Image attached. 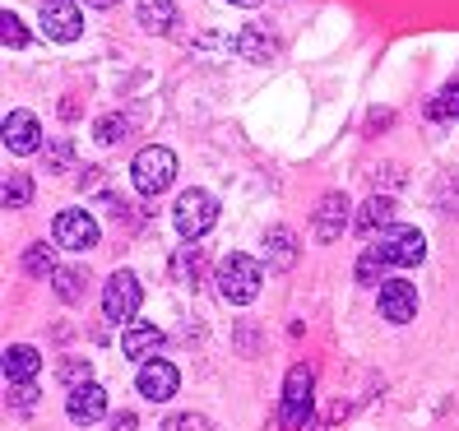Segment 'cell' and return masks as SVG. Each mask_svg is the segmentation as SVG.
<instances>
[{
    "label": "cell",
    "mask_w": 459,
    "mask_h": 431,
    "mask_svg": "<svg viewBox=\"0 0 459 431\" xmlns=\"http://www.w3.org/2000/svg\"><path fill=\"white\" fill-rule=\"evenodd\" d=\"M213 283H219V297H223V302L247 306V302H255V297H260L264 274H260V264H255L251 255L232 251V255H223V260H219V274H213Z\"/></svg>",
    "instance_id": "6da1fadb"
},
{
    "label": "cell",
    "mask_w": 459,
    "mask_h": 431,
    "mask_svg": "<svg viewBox=\"0 0 459 431\" xmlns=\"http://www.w3.org/2000/svg\"><path fill=\"white\" fill-rule=\"evenodd\" d=\"M130 177H134V191L140 195H163L168 185L177 181V153L163 149V144H149V149L134 153Z\"/></svg>",
    "instance_id": "7a4b0ae2"
},
{
    "label": "cell",
    "mask_w": 459,
    "mask_h": 431,
    "mask_svg": "<svg viewBox=\"0 0 459 431\" xmlns=\"http://www.w3.org/2000/svg\"><path fill=\"white\" fill-rule=\"evenodd\" d=\"M213 223H219V200H213L209 191H186L177 200V232L186 241H200Z\"/></svg>",
    "instance_id": "3957f363"
},
{
    "label": "cell",
    "mask_w": 459,
    "mask_h": 431,
    "mask_svg": "<svg viewBox=\"0 0 459 431\" xmlns=\"http://www.w3.org/2000/svg\"><path fill=\"white\" fill-rule=\"evenodd\" d=\"M140 302H144V292H140V279L130 274V269H117L112 279H107V288H102V311H107V320H134V311H140Z\"/></svg>",
    "instance_id": "277c9868"
},
{
    "label": "cell",
    "mask_w": 459,
    "mask_h": 431,
    "mask_svg": "<svg viewBox=\"0 0 459 431\" xmlns=\"http://www.w3.org/2000/svg\"><path fill=\"white\" fill-rule=\"evenodd\" d=\"M376 246V255H381L385 264H399V269H409V264H418L422 255H427V241H422V232L418 228H385L381 232V241H371Z\"/></svg>",
    "instance_id": "5b68a950"
},
{
    "label": "cell",
    "mask_w": 459,
    "mask_h": 431,
    "mask_svg": "<svg viewBox=\"0 0 459 431\" xmlns=\"http://www.w3.org/2000/svg\"><path fill=\"white\" fill-rule=\"evenodd\" d=\"M311 390H316V371H311V366H292V371H288V381H283V413H279L288 431L307 427Z\"/></svg>",
    "instance_id": "8992f818"
},
{
    "label": "cell",
    "mask_w": 459,
    "mask_h": 431,
    "mask_svg": "<svg viewBox=\"0 0 459 431\" xmlns=\"http://www.w3.org/2000/svg\"><path fill=\"white\" fill-rule=\"evenodd\" d=\"M51 237H56V246H65V251H93L98 246V219L89 209H65V213H56Z\"/></svg>",
    "instance_id": "52a82bcc"
},
{
    "label": "cell",
    "mask_w": 459,
    "mask_h": 431,
    "mask_svg": "<svg viewBox=\"0 0 459 431\" xmlns=\"http://www.w3.org/2000/svg\"><path fill=\"white\" fill-rule=\"evenodd\" d=\"M38 19H42V33L51 42H74L79 33H84V14H79L74 0H42Z\"/></svg>",
    "instance_id": "ba28073f"
},
{
    "label": "cell",
    "mask_w": 459,
    "mask_h": 431,
    "mask_svg": "<svg viewBox=\"0 0 459 431\" xmlns=\"http://www.w3.org/2000/svg\"><path fill=\"white\" fill-rule=\"evenodd\" d=\"M381 315L390 320V325H409V320L418 315V288L403 283V279H385L381 283Z\"/></svg>",
    "instance_id": "9c48e42d"
},
{
    "label": "cell",
    "mask_w": 459,
    "mask_h": 431,
    "mask_svg": "<svg viewBox=\"0 0 459 431\" xmlns=\"http://www.w3.org/2000/svg\"><path fill=\"white\" fill-rule=\"evenodd\" d=\"M177 385H181V375H177V366H172V362L153 358V362H144V366H140V394H144L149 403H168V399L177 394Z\"/></svg>",
    "instance_id": "30bf717a"
},
{
    "label": "cell",
    "mask_w": 459,
    "mask_h": 431,
    "mask_svg": "<svg viewBox=\"0 0 459 431\" xmlns=\"http://www.w3.org/2000/svg\"><path fill=\"white\" fill-rule=\"evenodd\" d=\"M5 149L19 153V158H29V153L42 149V125H38L33 112H10L5 116Z\"/></svg>",
    "instance_id": "8fae6325"
},
{
    "label": "cell",
    "mask_w": 459,
    "mask_h": 431,
    "mask_svg": "<svg viewBox=\"0 0 459 431\" xmlns=\"http://www.w3.org/2000/svg\"><path fill=\"white\" fill-rule=\"evenodd\" d=\"M107 413V390L102 385H79V390H70V399H65V418L70 422H79V427H89V422H98Z\"/></svg>",
    "instance_id": "7c38bea8"
},
{
    "label": "cell",
    "mask_w": 459,
    "mask_h": 431,
    "mask_svg": "<svg viewBox=\"0 0 459 431\" xmlns=\"http://www.w3.org/2000/svg\"><path fill=\"white\" fill-rule=\"evenodd\" d=\"M348 204L339 191H330L325 200H320V209H316V237L320 241H334V237H343V228H348Z\"/></svg>",
    "instance_id": "4fadbf2b"
},
{
    "label": "cell",
    "mask_w": 459,
    "mask_h": 431,
    "mask_svg": "<svg viewBox=\"0 0 459 431\" xmlns=\"http://www.w3.org/2000/svg\"><path fill=\"white\" fill-rule=\"evenodd\" d=\"M158 348H163V334H158V325H126V334H121V353L126 358H134V362H153L158 358Z\"/></svg>",
    "instance_id": "5bb4252c"
},
{
    "label": "cell",
    "mask_w": 459,
    "mask_h": 431,
    "mask_svg": "<svg viewBox=\"0 0 459 431\" xmlns=\"http://www.w3.org/2000/svg\"><path fill=\"white\" fill-rule=\"evenodd\" d=\"M38 371H42V353H38V348H29V343L5 348V381L10 385H29Z\"/></svg>",
    "instance_id": "9a60e30c"
},
{
    "label": "cell",
    "mask_w": 459,
    "mask_h": 431,
    "mask_svg": "<svg viewBox=\"0 0 459 431\" xmlns=\"http://www.w3.org/2000/svg\"><path fill=\"white\" fill-rule=\"evenodd\" d=\"M232 47H237L241 61H274L279 56V38L264 33V29H241Z\"/></svg>",
    "instance_id": "2e32d148"
},
{
    "label": "cell",
    "mask_w": 459,
    "mask_h": 431,
    "mask_svg": "<svg viewBox=\"0 0 459 431\" xmlns=\"http://www.w3.org/2000/svg\"><path fill=\"white\" fill-rule=\"evenodd\" d=\"M381 228H394V200L390 195H371L362 204V213H358V232L367 241H376V232H381Z\"/></svg>",
    "instance_id": "e0dca14e"
},
{
    "label": "cell",
    "mask_w": 459,
    "mask_h": 431,
    "mask_svg": "<svg viewBox=\"0 0 459 431\" xmlns=\"http://www.w3.org/2000/svg\"><path fill=\"white\" fill-rule=\"evenodd\" d=\"M140 23L149 33H172V23H177V0H140Z\"/></svg>",
    "instance_id": "ac0fdd59"
},
{
    "label": "cell",
    "mask_w": 459,
    "mask_h": 431,
    "mask_svg": "<svg viewBox=\"0 0 459 431\" xmlns=\"http://www.w3.org/2000/svg\"><path fill=\"white\" fill-rule=\"evenodd\" d=\"M51 279H56V297L61 302H84V292H89V279H84V269H56V274H51Z\"/></svg>",
    "instance_id": "d6986e66"
},
{
    "label": "cell",
    "mask_w": 459,
    "mask_h": 431,
    "mask_svg": "<svg viewBox=\"0 0 459 431\" xmlns=\"http://www.w3.org/2000/svg\"><path fill=\"white\" fill-rule=\"evenodd\" d=\"M0 200H5V209H23L33 200V181H29V172H10L5 177V191H0Z\"/></svg>",
    "instance_id": "ffe728a7"
},
{
    "label": "cell",
    "mask_w": 459,
    "mask_h": 431,
    "mask_svg": "<svg viewBox=\"0 0 459 431\" xmlns=\"http://www.w3.org/2000/svg\"><path fill=\"white\" fill-rule=\"evenodd\" d=\"M427 116H437V121H459V84H446L437 98L427 102Z\"/></svg>",
    "instance_id": "44dd1931"
},
{
    "label": "cell",
    "mask_w": 459,
    "mask_h": 431,
    "mask_svg": "<svg viewBox=\"0 0 459 431\" xmlns=\"http://www.w3.org/2000/svg\"><path fill=\"white\" fill-rule=\"evenodd\" d=\"M264 246H269V255H274L279 269H288V264L297 260V246H292V232H288V228H274V232L264 237Z\"/></svg>",
    "instance_id": "7402d4cb"
},
{
    "label": "cell",
    "mask_w": 459,
    "mask_h": 431,
    "mask_svg": "<svg viewBox=\"0 0 459 431\" xmlns=\"http://www.w3.org/2000/svg\"><path fill=\"white\" fill-rule=\"evenodd\" d=\"M0 42H5V51H23L29 47V29H23V19L19 14H0Z\"/></svg>",
    "instance_id": "603a6c76"
},
{
    "label": "cell",
    "mask_w": 459,
    "mask_h": 431,
    "mask_svg": "<svg viewBox=\"0 0 459 431\" xmlns=\"http://www.w3.org/2000/svg\"><path fill=\"white\" fill-rule=\"evenodd\" d=\"M23 269H29V274H56V255H51V246H29L23 251Z\"/></svg>",
    "instance_id": "cb8c5ba5"
},
{
    "label": "cell",
    "mask_w": 459,
    "mask_h": 431,
    "mask_svg": "<svg viewBox=\"0 0 459 431\" xmlns=\"http://www.w3.org/2000/svg\"><path fill=\"white\" fill-rule=\"evenodd\" d=\"M126 130H130V121H126V116H102V121L93 125L98 144H117V140H126Z\"/></svg>",
    "instance_id": "d4e9b609"
},
{
    "label": "cell",
    "mask_w": 459,
    "mask_h": 431,
    "mask_svg": "<svg viewBox=\"0 0 459 431\" xmlns=\"http://www.w3.org/2000/svg\"><path fill=\"white\" fill-rule=\"evenodd\" d=\"M89 375H93L89 358H70V362H61V381H65L70 390H79V385H89Z\"/></svg>",
    "instance_id": "484cf974"
},
{
    "label": "cell",
    "mask_w": 459,
    "mask_h": 431,
    "mask_svg": "<svg viewBox=\"0 0 459 431\" xmlns=\"http://www.w3.org/2000/svg\"><path fill=\"white\" fill-rule=\"evenodd\" d=\"M381 269H385V260L376 255V246H367L362 260H358V283H385V279H381Z\"/></svg>",
    "instance_id": "4316f807"
},
{
    "label": "cell",
    "mask_w": 459,
    "mask_h": 431,
    "mask_svg": "<svg viewBox=\"0 0 459 431\" xmlns=\"http://www.w3.org/2000/svg\"><path fill=\"white\" fill-rule=\"evenodd\" d=\"M158 431H213V427H209L204 413H177V418H168Z\"/></svg>",
    "instance_id": "83f0119b"
},
{
    "label": "cell",
    "mask_w": 459,
    "mask_h": 431,
    "mask_svg": "<svg viewBox=\"0 0 459 431\" xmlns=\"http://www.w3.org/2000/svg\"><path fill=\"white\" fill-rule=\"evenodd\" d=\"M70 163H74L70 140H56V144L47 149V172H70Z\"/></svg>",
    "instance_id": "f1b7e54d"
},
{
    "label": "cell",
    "mask_w": 459,
    "mask_h": 431,
    "mask_svg": "<svg viewBox=\"0 0 459 431\" xmlns=\"http://www.w3.org/2000/svg\"><path fill=\"white\" fill-rule=\"evenodd\" d=\"M38 403V390H33V381L29 385H14V394H10V409H19V413H29Z\"/></svg>",
    "instance_id": "f546056e"
},
{
    "label": "cell",
    "mask_w": 459,
    "mask_h": 431,
    "mask_svg": "<svg viewBox=\"0 0 459 431\" xmlns=\"http://www.w3.org/2000/svg\"><path fill=\"white\" fill-rule=\"evenodd\" d=\"M112 431H134V413H117L112 418Z\"/></svg>",
    "instance_id": "4dcf8cb0"
},
{
    "label": "cell",
    "mask_w": 459,
    "mask_h": 431,
    "mask_svg": "<svg viewBox=\"0 0 459 431\" xmlns=\"http://www.w3.org/2000/svg\"><path fill=\"white\" fill-rule=\"evenodd\" d=\"M84 5H93V10H112L117 0H84Z\"/></svg>",
    "instance_id": "1f68e13d"
},
{
    "label": "cell",
    "mask_w": 459,
    "mask_h": 431,
    "mask_svg": "<svg viewBox=\"0 0 459 431\" xmlns=\"http://www.w3.org/2000/svg\"><path fill=\"white\" fill-rule=\"evenodd\" d=\"M228 5H260V0H228Z\"/></svg>",
    "instance_id": "d6a6232c"
}]
</instances>
